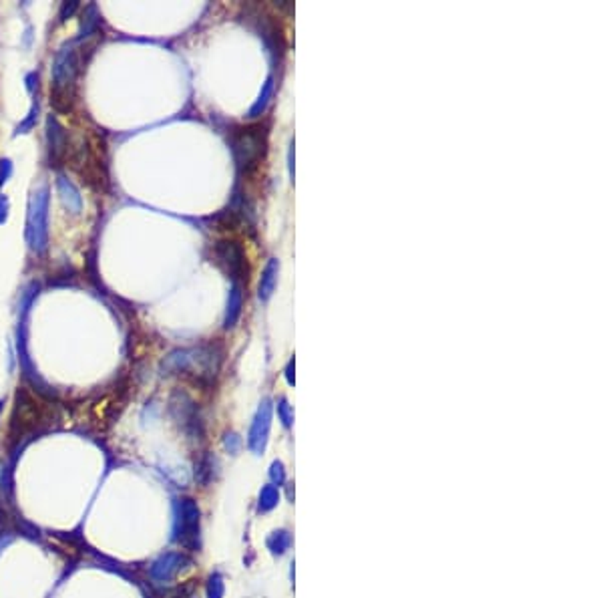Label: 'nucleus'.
I'll return each instance as SVG.
<instances>
[{"label": "nucleus", "instance_id": "1", "mask_svg": "<svg viewBox=\"0 0 603 598\" xmlns=\"http://www.w3.org/2000/svg\"><path fill=\"white\" fill-rule=\"evenodd\" d=\"M224 363V347L220 343H206L193 349H177L169 352L163 363V375H179L188 377L195 385L213 383V377Z\"/></svg>", "mask_w": 603, "mask_h": 598}, {"label": "nucleus", "instance_id": "2", "mask_svg": "<svg viewBox=\"0 0 603 598\" xmlns=\"http://www.w3.org/2000/svg\"><path fill=\"white\" fill-rule=\"evenodd\" d=\"M231 158L243 176L254 174L268 151V127L261 124H250L236 127L229 137Z\"/></svg>", "mask_w": 603, "mask_h": 598}, {"label": "nucleus", "instance_id": "3", "mask_svg": "<svg viewBox=\"0 0 603 598\" xmlns=\"http://www.w3.org/2000/svg\"><path fill=\"white\" fill-rule=\"evenodd\" d=\"M77 77H79V54L70 45H65L54 54L51 70V105L59 113L70 111L75 101Z\"/></svg>", "mask_w": 603, "mask_h": 598}, {"label": "nucleus", "instance_id": "4", "mask_svg": "<svg viewBox=\"0 0 603 598\" xmlns=\"http://www.w3.org/2000/svg\"><path fill=\"white\" fill-rule=\"evenodd\" d=\"M49 413L51 407L43 405V401L29 389H18L15 397V411L10 417V435L17 440L20 435L33 433L35 429L47 423Z\"/></svg>", "mask_w": 603, "mask_h": 598}, {"label": "nucleus", "instance_id": "5", "mask_svg": "<svg viewBox=\"0 0 603 598\" xmlns=\"http://www.w3.org/2000/svg\"><path fill=\"white\" fill-rule=\"evenodd\" d=\"M26 242L33 252L45 254L49 246V188L40 186L33 192L26 216Z\"/></svg>", "mask_w": 603, "mask_h": 598}, {"label": "nucleus", "instance_id": "6", "mask_svg": "<svg viewBox=\"0 0 603 598\" xmlns=\"http://www.w3.org/2000/svg\"><path fill=\"white\" fill-rule=\"evenodd\" d=\"M211 262L217 266L227 278H231V281L236 282V284H241L243 281L247 282V274H250L247 254H245L243 244L238 242V240H231V238L217 240V242L213 244Z\"/></svg>", "mask_w": 603, "mask_h": 598}, {"label": "nucleus", "instance_id": "7", "mask_svg": "<svg viewBox=\"0 0 603 598\" xmlns=\"http://www.w3.org/2000/svg\"><path fill=\"white\" fill-rule=\"evenodd\" d=\"M175 511H177V518H175V540L181 546H185L188 550H199L201 548V528H199V522H201V511H199V506L195 500L191 498H181L177 500V506H175Z\"/></svg>", "mask_w": 603, "mask_h": 598}, {"label": "nucleus", "instance_id": "8", "mask_svg": "<svg viewBox=\"0 0 603 598\" xmlns=\"http://www.w3.org/2000/svg\"><path fill=\"white\" fill-rule=\"evenodd\" d=\"M169 413L173 421L181 427L183 433H188L193 440H199L204 435V423L199 415V407L183 391H173L169 399Z\"/></svg>", "mask_w": 603, "mask_h": 598}, {"label": "nucleus", "instance_id": "9", "mask_svg": "<svg viewBox=\"0 0 603 598\" xmlns=\"http://www.w3.org/2000/svg\"><path fill=\"white\" fill-rule=\"evenodd\" d=\"M270 427H272V401L264 399L258 407V413L252 421L250 433H247V447L259 456L266 449L268 443V435H270Z\"/></svg>", "mask_w": 603, "mask_h": 598}, {"label": "nucleus", "instance_id": "10", "mask_svg": "<svg viewBox=\"0 0 603 598\" xmlns=\"http://www.w3.org/2000/svg\"><path fill=\"white\" fill-rule=\"evenodd\" d=\"M47 149H49V161L51 165H61L69 156V135L67 129L61 125V121L49 115L47 117Z\"/></svg>", "mask_w": 603, "mask_h": 598}, {"label": "nucleus", "instance_id": "11", "mask_svg": "<svg viewBox=\"0 0 603 598\" xmlns=\"http://www.w3.org/2000/svg\"><path fill=\"white\" fill-rule=\"evenodd\" d=\"M190 558L181 552H165L149 568V576L155 582H171L183 568L190 566Z\"/></svg>", "mask_w": 603, "mask_h": 598}, {"label": "nucleus", "instance_id": "12", "mask_svg": "<svg viewBox=\"0 0 603 598\" xmlns=\"http://www.w3.org/2000/svg\"><path fill=\"white\" fill-rule=\"evenodd\" d=\"M258 33L261 36V40L266 43V47L270 49V53L274 57H282L284 54V38H282V33L277 31V27L268 20V17H261L258 15Z\"/></svg>", "mask_w": 603, "mask_h": 598}, {"label": "nucleus", "instance_id": "13", "mask_svg": "<svg viewBox=\"0 0 603 598\" xmlns=\"http://www.w3.org/2000/svg\"><path fill=\"white\" fill-rule=\"evenodd\" d=\"M277 276H280V260L277 258H270L268 264L264 266L261 270V278H259L258 297L261 302H268L272 299L274 290L277 286Z\"/></svg>", "mask_w": 603, "mask_h": 598}, {"label": "nucleus", "instance_id": "14", "mask_svg": "<svg viewBox=\"0 0 603 598\" xmlns=\"http://www.w3.org/2000/svg\"><path fill=\"white\" fill-rule=\"evenodd\" d=\"M241 308H243V286L241 284H231L229 288V297H227V308H225L224 318V329L229 331L238 324V320L241 317Z\"/></svg>", "mask_w": 603, "mask_h": 598}, {"label": "nucleus", "instance_id": "15", "mask_svg": "<svg viewBox=\"0 0 603 598\" xmlns=\"http://www.w3.org/2000/svg\"><path fill=\"white\" fill-rule=\"evenodd\" d=\"M56 188H59V195H61L65 208H67L70 214H79L81 208H83V197L79 194L77 186L70 181L69 177L61 174V176L56 177Z\"/></svg>", "mask_w": 603, "mask_h": 598}, {"label": "nucleus", "instance_id": "16", "mask_svg": "<svg viewBox=\"0 0 603 598\" xmlns=\"http://www.w3.org/2000/svg\"><path fill=\"white\" fill-rule=\"evenodd\" d=\"M274 89H276V81H274V77H268L266 83H264V87H261V93H259L258 101L252 105L250 113H247V117L258 119V117H261V115L266 113V109H268L270 101H272V97H274Z\"/></svg>", "mask_w": 603, "mask_h": 598}, {"label": "nucleus", "instance_id": "17", "mask_svg": "<svg viewBox=\"0 0 603 598\" xmlns=\"http://www.w3.org/2000/svg\"><path fill=\"white\" fill-rule=\"evenodd\" d=\"M213 468H215V459L211 458L209 454L201 456L195 461V470H193L195 481L199 486H209V481L213 479Z\"/></svg>", "mask_w": 603, "mask_h": 598}, {"label": "nucleus", "instance_id": "18", "mask_svg": "<svg viewBox=\"0 0 603 598\" xmlns=\"http://www.w3.org/2000/svg\"><path fill=\"white\" fill-rule=\"evenodd\" d=\"M277 502H280V492H277L276 486H264L261 492H259L258 511L259 514H268V511L276 508Z\"/></svg>", "mask_w": 603, "mask_h": 598}, {"label": "nucleus", "instance_id": "19", "mask_svg": "<svg viewBox=\"0 0 603 598\" xmlns=\"http://www.w3.org/2000/svg\"><path fill=\"white\" fill-rule=\"evenodd\" d=\"M290 546H292V536L286 530H276L268 538V548L272 550V554H277V556H282L286 550H290Z\"/></svg>", "mask_w": 603, "mask_h": 598}, {"label": "nucleus", "instance_id": "20", "mask_svg": "<svg viewBox=\"0 0 603 598\" xmlns=\"http://www.w3.org/2000/svg\"><path fill=\"white\" fill-rule=\"evenodd\" d=\"M99 27V15H97V6L95 4H89L83 13V20H81V33H79V38H86L91 36Z\"/></svg>", "mask_w": 603, "mask_h": 598}, {"label": "nucleus", "instance_id": "21", "mask_svg": "<svg viewBox=\"0 0 603 598\" xmlns=\"http://www.w3.org/2000/svg\"><path fill=\"white\" fill-rule=\"evenodd\" d=\"M206 592H207V598H224L225 582H224V576H222L220 572H213V574L207 578Z\"/></svg>", "mask_w": 603, "mask_h": 598}, {"label": "nucleus", "instance_id": "22", "mask_svg": "<svg viewBox=\"0 0 603 598\" xmlns=\"http://www.w3.org/2000/svg\"><path fill=\"white\" fill-rule=\"evenodd\" d=\"M276 409H277V417H280V421L284 423V427H292L293 411H292V405L288 403L286 397H280V399H277Z\"/></svg>", "mask_w": 603, "mask_h": 598}, {"label": "nucleus", "instance_id": "23", "mask_svg": "<svg viewBox=\"0 0 603 598\" xmlns=\"http://www.w3.org/2000/svg\"><path fill=\"white\" fill-rule=\"evenodd\" d=\"M270 477H272L274 486H277V488L286 481V470H284V463H282V461H274V463H272V468H270Z\"/></svg>", "mask_w": 603, "mask_h": 598}, {"label": "nucleus", "instance_id": "24", "mask_svg": "<svg viewBox=\"0 0 603 598\" xmlns=\"http://www.w3.org/2000/svg\"><path fill=\"white\" fill-rule=\"evenodd\" d=\"M224 445L229 454H238V451H240V445H241L240 435H238V433H225Z\"/></svg>", "mask_w": 603, "mask_h": 598}, {"label": "nucleus", "instance_id": "25", "mask_svg": "<svg viewBox=\"0 0 603 598\" xmlns=\"http://www.w3.org/2000/svg\"><path fill=\"white\" fill-rule=\"evenodd\" d=\"M13 176V161L10 159H0V186H4Z\"/></svg>", "mask_w": 603, "mask_h": 598}, {"label": "nucleus", "instance_id": "26", "mask_svg": "<svg viewBox=\"0 0 603 598\" xmlns=\"http://www.w3.org/2000/svg\"><path fill=\"white\" fill-rule=\"evenodd\" d=\"M36 113H38V107H33V111L29 113V117L17 127V135L18 133H26L29 129H33V125H35L36 121Z\"/></svg>", "mask_w": 603, "mask_h": 598}, {"label": "nucleus", "instance_id": "27", "mask_svg": "<svg viewBox=\"0 0 603 598\" xmlns=\"http://www.w3.org/2000/svg\"><path fill=\"white\" fill-rule=\"evenodd\" d=\"M77 8H79V2H63L59 17H61V20H67V18L75 15V10H77Z\"/></svg>", "mask_w": 603, "mask_h": 598}, {"label": "nucleus", "instance_id": "28", "mask_svg": "<svg viewBox=\"0 0 603 598\" xmlns=\"http://www.w3.org/2000/svg\"><path fill=\"white\" fill-rule=\"evenodd\" d=\"M8 208H10L8 197H6V195H0V224L6 222V218H8Z\"/></svg>", "mask_w": 603, "mask_h": 598}, {"label": "nucleus", "instance_id": "29", "mask_svg": "<svg viewBox=\"0 0 603 598\" xmlns=\"http://www.w3.org/2000/svg\"><path fill=\"white\" fill-rule=\"evenodd\" d=\"M293 369H296V361H293V359H290V361H288V365H286V371H284V375H286V379H288V383H290V385H293V383H296Z\"/></svg>", "mask_w": 603, "mask_h": 598}, {"label": "nucleus", "instance_id": "30", "mask_svg": "<svg viewBox=\"0 0 603 598\" xmlns=\"http://www.w3.org/2000/svg\"><path fill=\"white\" fill-rule=\"evenodd\" d=\"M35 81L38 83V75H36V73L26 75V89H29V93H33V91H35Z\"/></svg>", "mask_w": 603, "mask_h": 598}, {"label": "nucleus", "instance_id": "31", "mask_svg": "<svg viewBox=\"0 0 603 598\" xmlns=\"http://www.w3.org/2000/svg\"><path fill=\"white\" fill-rule=\"evenodd\" d=\"M288 161H290V163H288V165H290V174H292V177H293V141H292V145H290V154H288Z\"/></svg>", "mask_w": 603, "mask_h": 598}, {"label": "nucleus", "instance_id": "32", "mask_svg": "<svg viewBox=\"0 0 603 598\" xmlns=\"http://www.w3.org/2000/svg\"><path fill=\"white\" fill-rule=\"evenodd\" d=\"M8 542H10V536H6V538H0V550H2L4 546L8 544Z\"/></svg>", "mask_w": 603, "mask_h": 598}, {"label": "nucleus", "instance_id": "33", "mask_svg": "<svg viewBox=\"0 0 603 598\" xmlns=\"http://www.w3.org/2000/svg\"><path fill=\"white\" fill-rule=\"evenodd\" d=\"M0 413H2V401H0Z\"/></svg>", "mask_w": 603, "mask_h": 598}]
</instances>
